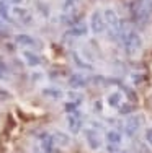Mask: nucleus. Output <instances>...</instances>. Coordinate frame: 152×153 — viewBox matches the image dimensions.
Here are the masks:
<instances>
[{"label":"nucleus","instance_id":"10","mask_svg":"<svg viewBox=\"0 0 152 153\" xmlns=\"http://www.w3.org/2000/svg\"><path fill=\"white\" fill-rule=\"evenodd\" d=\"M21 56H23V59L26 60V64L30 65V67H38V65L41 64V57L36 52H33V51H25Z\"/></svg>","mask_w":152,"mask_h":153},{"label":"nucleus","instance_id":"19","mask_svg":"<svg viewBox=\"0 0 152 153\" xmlns=\"http://www.w3.org/2000/svg\"><path fill=\"white\" fill-rule=\"evenodd\" d=\"M3 33H7V26H5V23H3V20L0 18V34H3Z\"/></svg>","mask_w":152,"mask_h":153},{"label":"nucleus","instance_id":"14","mask_svg":"<svg viewBox=\"0 0 152 153\" xmlns=\"http://www.w3.org/2000/svg\"><path fill=\"white\" fill-rule=\"evenodd\" d=\"M121 101H123V96H121V93H118V91L111 93L110 96H108V104H110L111 108H118L119 104H121Z\"/></svg>","mask_w":152,"mask_h":153},{"label":"nucleus","instance_id":"18","mask_svg":"<svg viewBox=\"0 0 152 153\" xmlns=\"http://www.w3.org/2000/svg\"><path fill=\"white\" fill-rule=\"evenodd\" d=\"M57 140H59V142H64V145L69 143V137H66L64 134H57Z\"/></svg>","mask_w":152,"mask_h":153},{"label":"nucleus","instance_id":"13","mask_svg":"<svg viewBox=\"0 0 152 153\" xmlns=\"http://www.w3.org/2000/svg\"><path fill=\"white\" fill-rule=\"evenodd\" d=\"M0 18H2L3 21H12V15H10L8 5H7L3 0H0Z\"/></svg>","mask_w":152,"mask_h":153},{"label":"nucleus","instance_id":"9","mask_svg":"<svg viewBox=\"0 0 152 153\" xmlns=\"http://www.w3.org/2000/svg\"><path fill=\"white\" fill-rule=\"evenodd\" d=\"M85 138H87V142H88V145H90V148H92V150H98V148H100L101 140H100V135H98V132H97V130L87 129L85 130Z\"/></svg>","mask_w":152,"mask_h":153},{"label":"nucleus","instance_id":"11","mask_svg":"<svg viewBox=\"0 0 152 153\" xmlns=\"http://www.w3.org/2000/svg\"><path fill=\"white\" fill-rule=\"evenodd\" d=\"M69 126H70V130L74 134H77L79 130H80L82 127V121H80V116L75 112V114H72L70 117H69Z\"/></svg>","mask_w":152,"mask_h":153},{"label":"nucleus","instance_id":"22","mask_svg":"<svg viewBox=\"0 0 152 153\" xmlns=\"http://www.w3.org/2000/svg\"><path fill=\"white\" fill-rule=\"evenodd\" d=\"M44 148H46L48 152H51V140H48V142L44 143Z\"/></svg>","mask_w":152,"mask_h":153},{"label":"nucleus","instance_id":"16","mask_svg":"<svg viewBox=\"0 0 152 153\" xmlns=\"http://www.w3.org/2000/svg\"><path fill=\"white\" fill-rule=\"evenodd\" d=\"M118 111H119V114H131V112H133V106H131V104H128V103H121V104H119V106H118Z\"/></svg>","mask_w":152,"mask_h":153},{"label":"nucleus","instance_id":"3","mask_svg":"<svg viewBox=\"0 0 152 153\" xmlns=\"http://www.w3.org/2000/svg\"><path fill=\"white\" fill-rule=\"evenodd\" d=\"M90 30L95 33V34H100V33L106 31L103 12H101V10H95V12L92 13V16H90Z\"/></svg>","mask_w":152,"mask_h":153},{"label":"nucleus","instance_id":"23","mask_svg":"<svg viewBox=\"0 0 152 153\" xmlns=\"http://www.w3.org/2000/svg\"><path fill=\"white\" fill-rule=\"evenodd\" d=\"M8 96H10V94H7L3 90H0V98H8Z\"/></svg>","mask_w":152,"mask_h":153},{"label":"nucleus","instance_id":"1","mask_svg":"<svg viewBox=\"0 0 152 153\" xmlns=\"http://www.w3.org/2000/svg\"><path fill=\"white\" fill-rule=\"evenodd\" d=\"M119 39H123V47L128 56H137L142 49V38L136 30L133 28H124L121 25V31H119Z\"/></svg>","mask_w":152,"mask_h":153},{"label":"nucleus","instance_id":"21","mask_svg":"<svg viewBox=\"0 0 152 153\" xmlns=\"http://www.w3.org/2000/svg\"><path fill=\"white\" fill-rule=\"evenodd\" d=\"M3 2H12V3H23V2H26V0H3Z\"/></svg>","mask_w":152,"mask_h":153},{"label":"nucleus","instance_id":"5","mask_svg":"<svg viewBox=\"0 0 152 153\" xmlns=\"http://www.w3.org/2000/svg\"><path fill=\"white\" fill-rule=\"evenodd\" d=\"M12 15H13V18H15L16 23H20V25H30L31 20H33L31 12L26 10V8H23V7H13Z\"/></svg>","mask_w":152,"mask_h":153},{"label":"nucleus","instance_id":"7","mask_svg":"<svg viewBox=\"0 0 152 153\" xmlns=\"http://www.w3.org/2000/svg\"><path fill=\"white\" fill-rule=\"evenodd\" d=\"M121 140H123V137H121V134H119L118 130H108L106 132V142H108V150L110 152L116 153Z\"/></svg>","mask_w":152,"mask_h":153},{"label":"nucleus","instance_id":"17","mask_svg":"<svg viewBox=\"0 0 152 153\" xmlns=\"http://www.w3.org/2000/svg\"><path fill=\"white\" fill-rule=\"evenodd\" d=\"M146 140H147V143L152 147V129H147L146 130Z\"/></svg>","mask_w":152,"mask_h":153},{"label":"nucleus","instance_id":"15","mask_svg":"<svg viewBox=\"0 0 152 153\" xmlns=\"http://www.w3.org/2000/svg\"><path fill=\"white\" fill-rule=\"evenodd\" d=\"M87 83V80H85V76H82V75H74L70 78V85L72 86H75V88H80V86H84Z\"/></svg>","mask_w":152,"mask_h":153},{"label":"nucleus","instance_id":"12","mask_svg":"<svg viewBox=\"0 0 152 153\" xmlns=\"http://www.w3.org/2000/svg\"><path fill=\"white\" fill-rule=\"evenodd\" d=\"M79 5V0H64L62 3V12L64 13H74Z\"/></svg>","mask_w":152,"mask_h":153},{"label":"nucleus","instance_id":"8","mask_svg":"<svg viewBox=\"0 0 152 153\" xmlns=\"http://www.w3.org/2000/svg\"><path fill=\"white\" fill-rule=\"evenodd\" d=\"M87 31H88V26H87L84 21H77V23H74L70 26V30L67 31L66 36H72V38H82V36L87 34Z\"/></svg>","mask_w":152,"mask_h":153},{"label":"nucleus","instance_id":"4","mask_svg":"<svg viewBox=\"0 0 152 153\" xmlns=\"http://www.w3.org/2000/svg\"><path fill=\"white\" fill-rule=\"evenodd\" d=\"M141 124H142V117L141 116H129L128 119H126L124 126H123V129H124V134L128 137H133L134 134L139 130Z\"/></svg>","mask_w":152,"mask_h":153},{"label":"nucleus","instance_id":"6","mask_svg":"<svg viewBox=\"0 0 152 153\" xmlns=\"http://www.w3.org/2000/svg\"><path fill=\"white\" fill-rule=\"evenodd\" d=\"M15 42L21 47H30V49H39V47H41V42L30 34H16Z\"/></svg>","mask_w":152,"mask_h":153},{"label":"nucleus","instance_id":"20","mask_svg":"<svg viewBox=\"0 0 152 153\" xmlns=\"http://www.w3.org/2000/svg\"><path fill=\"white\" fill-rule=\"evenodd\" d=\"M5 72H7V65L3 64L2 60H0V75H3V74H5Z\"/></svg>","mask_w":152,"mask_h":153},{"label":"nucleus","instance_id":"2","mask_svg":"<svg viewBox=\"0 0 152 153\" xmlns=\"http://www.w3.org/2000/svg\"><path fill=\"white\" fill-rule=\"evenodd\" d=\"M103 18H105V26H106L110 38L119 39V31H121V20H119L118 13L113 8H106L103 12Z\"/></svg>","mask_w":152,"mask_h":153}]
</instances>
